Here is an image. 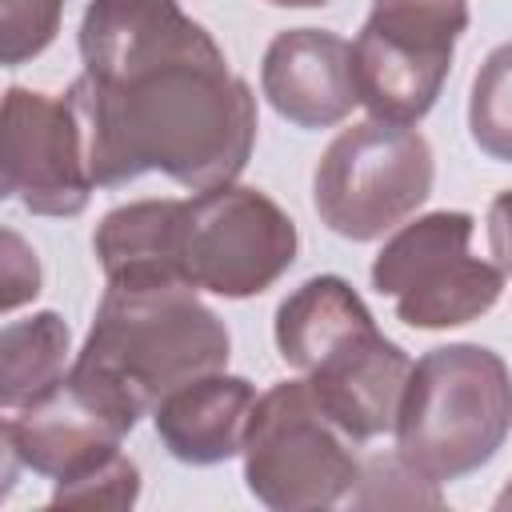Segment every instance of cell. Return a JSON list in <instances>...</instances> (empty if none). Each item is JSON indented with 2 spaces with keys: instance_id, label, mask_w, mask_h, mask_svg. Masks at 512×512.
Instances as JSON below:
<instances>
[{
  "instance_id": "cell-1",
  "label": "cell",
  "mask_w": 512,
  "mask_h": 512,
  "mask_svg": "<svg viewBox=\"0 0 512 512\" xmlns=\"http://www.w3.org/2000/svg\"><path fill=\"white\" fill-rule=\"evenodd\" d=\"M84 72L64 92L92 184L164 172L188 192L236 184L256 148V96L176 0H88Z\"/></svg>"
},
{
  "instance_id": "cell-2",
  "label": "cell",
  "mask_w": 512,
  "mask_h": 512,
  "mask_svg": "<svg viewBox=\"0 0 512 512\" xmlns=\"http://www.w3.org/2000/svg\"><path fill=\"white\" fill-rule=\"evenodd\" d=\"M232 336L192 284H108L68 376L140 424L172 388L228 368Z\"/></svg>"
},
{
  "instance_id": "cell-3",
  "label": "cell",
  "mask_w": 512,
  "mask_h": 512,
  "mask_svg": "<svg viewBox=\"0 0 512 512\" xmlns=\"http://www.w3.org/2000/svg\"><path fill=\"white\" fill-rule=\"evenodd\" d=\"M512 432V372L484 344H444L412 364L396 452L420 476L444 484L484 468Z\"/></svg>"
},
{
  "instance_id": "cell-4",
  "label": "cell",
  "mask_w": 512,
  "mask_h": 512,
  "mask_svg": "<svg viewBox=\"0 0 512 512\" xmlns=\"http://www.w3.org/2000/svg\"><path fill=\"white\" fill-rule=\"evenodd\" d=\"M432 176V148L412 124L368 116L324 148L312 172V204L328 232L364 244L412 220L432 196Z\"/></svg>"
},
{
  "instance_id": "cell-5",
  "label": "cell",
  "mask_w": 512,
  "mask_h": 512,
  "mask_svg": "<svg viewBox=\"0 0 512 512\" xmlns=\"http://www.w3.org/2000/svg\"><path fill=\"white\" fill-rule=\"evenodd\" d=\"M356 440L320 408L308 380H280L256 396L244 436V484L276 512L328 508L360 480Z\"/></svg>"
},
{
  "instance_id": "cell-6",
  "label": "cell",
  "mask_w": 512,
  "mask_h": 512,
  "mask_svg": "<svg viewBox=\"0 0 512 512\" xmlns=\"http://www.w3.org/2000/svg\"><path fill=\"white\" fill-rule=\"evenodd\" d=\"M472 228L468 212L444 208L404 220L376 252L372 288L396 304L408 328H460L496 308L504 272L468 252Z\"/></svg>"
},
{
  "instance_id": "cell-7",
  "label": "cell",
  "mask_w": 512,
  "mask_h": 512,
  "mask_svg": "<svg viewBox=\"0 0 512 512\" xmlns=\"http://www.w3.org/2000/svg\"><path fill=\"white\" fill-rule=\"evenodd\" d=\"M464 28V0H372L352 40L356 92L368 116L416 128L444 92Z\"/></svg>"
},
{
  "instance_id": "cell-8",
  "label": "cell",
  "mask_w": 512,
  "mask_h": 512,
  "mask_svg": "<svg viewBox=\"0 0 512 512\" xmlns=\"http://www.w3.org/2000/svg\"><path fill=\"white\" fill-rule=\"evenodd\" d=\"M296 224L260 188L224 184L192 192L180 216V272L196 292L248 300L296 264Z\"/></svg>"
},
{
  "instance_id": "cell-9",
  "label": "cell",
  "mask_w": 512,
  "mask_h": 512,
  "mask_svg": "<svg viewBox=\"0 0 512 512\" xmlns=\"http://www.w3.org/2000/svg\"><path fill=\"white\" fill-rule=\"evenodd\" d=\"M80 120L68 96L4 92V196L32 216H80L92 196Z\"/></svg>"
},
{
  "instance_id": "cell-10",
  "label": "cell",
  "mask_w": 512,
  "mask_h": 512,
  "mask_svg": "<svg viewBox=\"0 0 512 512\" xmlns=\"http://www.w3.org/2000/svg\"><path fill=\"white\" fill-rule=\"evenodd\" d=\"M132 428L108 412L96 396H88L72 376L56 384L48 396L8 412L4 420V460L8 480L12 468H28L48 480H68L104 456L120 452V440Z\"/></svg>"
},
{
  "instance_id": "cell-11",
  "label": "cell",
  "mask_w": 512,
  "mask_h": 512,
  "mask_svg": "<svg viewBox=\"0 0 512 512\" xmlns=\"http://www.w3.org/2000/svg\"><path fill=\"white\" fill-rule=\"evenodd\" d=\"M260 92L296 128H332L360 104L352 44L328 28H284L260 64Z\"/></svg>"
},
{
  "instance_id": "cell-12",
  "label": "cell",
  "mask_w": 512,
  "mask_h": 512,
  "mask_svg": "<svg viewBox=\"0 0 512 512\" xmlns=\"http://www.w3.org/2000/svg\"><path fill=\"white\" fill-rule=\"evenodd\" d=\"M412 376V360L380 328L348 340L328 360H320L304 380L320 408L356 440H376L396 432L400 400Z\"/></svg>"
},
{
  "instance_id": "cell-13",
  "label": "cell",
  "mask_w": 512,
  "mask_h": 512,
  "mask_svg": "<svg viewBox=\"0 0 512 512\" xmlns=\"http://www.w3.org/2000/svg\"><path fill=\"white\" fill-rule=\"evenodd\" d=\"M256 408V388L244 376L208 372L172 388L156 408V436L180 464H224L244 452L248 420Z\"/></svg>"
},
{
  "instance_id": "cell-14",
  "label": "cell",
  "mask_w": 512,
  "mask_h": 512,
  "mask_svg": "<svg viewBox=\"0 0 512 512\" xmlns=\"http://www.w3.org/2000/svg\"><path fill=\"white\" fill-rule=\"evenodd\" d=\"M180 216L184 200H132L112 208L96 232L92 252L108 284H188L180 272Z\"/></svg>"
},
{
  "instance_id": "cell-15",
  "label": "cell",
  "mask_w": 512,
  "mask_h": 512,
  "mask_svg": "<svg viewBox=\"0 0 512 512\" xmlns=\"http://www.w3.org/2000/svg\"><path fill=\"white\" fill-rule=\"evenodd\" d=\"M376 328V316L344 276H312L276 308V348L288 368L308 376L348 340Z\"/></svg>"
},
{
  "instance_id": "cell-16",
  "label": "cell",
  "mask_w": 512,
  "mask_h": 512,
  "mask_svg": "<svg viewBox=\"0 0 512 512\" xmlns=\"http://www.w3.org/2000/svg\"><path fill=\"white\" fill-rule=\"evenodd\" d=\"M72 332L60 312H32L28 320H12L0 332V404L16 412L40 396H48L68 376Z\"/></svg>"
},
{
  "instance_id": "cell-17",
  "label": "cell",
  "mask_w": 512,
  "mask_h": 512,
  "mask_svg": "<svg viewBox=\"0 0 512 512\" xmlns=\"http://www.w3.org/2000/svg\"><path fill=\"white\" fill-rule=\"evenodd\" d=\"M468 132L480 152L512 164V40L492 48L472 80Z\"/></svg>"
},
{
  "instance_id": "cell-18",
  "label": "cell",
  "mask_w": 512,
  "mask_h": 512,
  "mask_svg": "<svg viewBox=\"0 0 512 512\" xmlns=\"http://www.w3.org/2000/svg\"><path fill=\"white\" fill-rule=\"evenodd\" d=\"M352 504L356 508H440L444 496L436 480L420 476L416 468L400 460V452H392V456H372L360 464Z\"/></svg>"
},
{
  "instance_id": "cell-19",
  "label": "cell",
  "mask_w": 512,
  "mask_h": 512,
  "mask_svg": "<svg viewBox=\"0 0 512 512\" xmlns=\"http://www.w3.org/2000/svg\"><path fill=\"white\" fill-rule=\"evenodd\" d=\"M136 496H140V468L124 452H112L100 464L68 480H56L48 504L52 508H132Z\"/></svg>"
},
{
  "instance_id": "cell-20",
  "label": "cell",
  "mask_w": 512,
  "mask_h": 512,
  "mask_svg": "<svg viewBox=\"0 0 512 512\" xmlns=\"http://www.w3.org/2000/svg\"><path fill=\"white\" fill-rule=\"evenodd\" d=\"M64 0H0V60L20 68L36 60L60 32Z\"/></svg>"
},
{
  "instance_id": "cell-21",
  "label": "cell",
  "mask_w": 512,
  "mask_h": 512,
  "mask_svg": "<svg viewBox=\"0 0 512 512\" xmlns=\"http://www.w3.org/2000/svg\"><path fill=\"white\" fill-rule=\"evenodd\" d=\"M0 284H4V292H0V308L4 312H16L20 304H28V300H36V292H40V260H36V252L20 240V232H12V228H4V236H0Z\"/></svg>"
},
{
  "instance_id": "cell-22",
  "label": "cell",
  "mask_w": 512,
  "mask_h": 512,
  "mask_svg": "<svg viewBox=\"0 0 512 512\" xmlns=\"http://www.w3.org/2000/svg\"><path fill=\"white\" fill-rule=\"evenodd\" d=\"M488 252H492V264L504 276H512V188H504L488 204Z\"/></svg>"
},
{
  "instance_id": "cell-23",
  "label": "cell",
  "mask_w": 512,
  "mask_h": 512,
  "mask_svg": "<svg viewBox=\"0 0 512 512\" xmlns=\"http://www.w3.org/2000/svg\"><path fill=\"white\" fill-rule=\"evenodd\" d=\"M264 4H272V8H324L332 0H264Z\"/></svg>"
},
{
  "instance_id": "cell-24",
  "label": "cell",
  "mask_w": 512,
  "mask_h": 512,
  "mask_svg": "<svg viewBox=\"0 0 512 512\" xmlns=\"http://www.w3.org/2000/svg\"><path fill=\"white\" fill-rule=\"evenodd\" d=\"M496 508H512V480L504 484V492L496 496Z\"/></svg>"
}]
</instances>
